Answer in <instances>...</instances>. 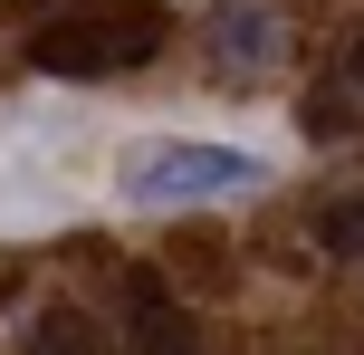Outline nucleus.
Returning <instances> with one entry per match:
<instances>
[{
	"instance_id": "5",
	"label": "nucleus",
	"mask_w": 364,
	"mask_h": 355,
	"mask_svg": "<svg viewBox=\"0 0 364 355\" xmlns=\"http://www.w3.org/2000/svg\"><path fill=\"white\" fill-rule=\"evenodd\" d=\"M316 250H326V260H364V192L316 211Z\"/></svg>"
},
{
	"instance_id": "7",
	"label": "nucleus",
	"mask_w": 364,
	"mask_h": 355,
	"mask_svg": "<svg viewBox=\"0 0 364 355\" xmlns=\"http://www.w3.org/2000/svg\"><path fill=\"white\" fill-rule=\"evenodd\" d=\"M0 298H10V260H0Z\"/></svg>"
},
{
	"instance_id": "3",
	"label": "nucleus",
	"mask_w": 364,
	"mask_h": 355,
	"mask_svg": "<svg viewBox=\"0 0 364 355\" xmlns=\"http://www.w3.org/2000/svg\"><path fill=\"white\" fill-rule=\"evenodd\" d=\"M211 58H220V77L278 68V19L259 10V0H220V10H211Z\"/></svg>"
},
{
	"instance_id": "4",
	"label": "nucleus",
	"mask_w": 364,
	"mask_h": 355,
	"mask_svg": "<svg viewBox=\"0 0 364 355\" xmlns=\"http://www.w3.org/2000/svg\"><path fill=\"white\" fill-rule=\"evenodd\" d=\"M307 125L316 134H364V38H346L326 68V87L307 96Z\"/></svg>"
},
{
	"instance_id": "6",
	"label": "nucleus",
	"mask_w": 364,
	"mask_h": 355,
	"mask_svg": "<svg viewBox=\"0 0 364 355\" xmlns=\"http://www.w3.org/2000/svg\"><path fill=\"white\" fill-rule=\"evenodd\" d=\"M134 337H144V346H182V337H192V327L173 317V298H154V279H134Z\"/></svg>"
},
{
	"instance_id": "2",
	"label": "nucleus",
	"mask_w": 364,
	"mask_h": 355,
	"mask_svg": "<svg viewBox=\"0 0 364 355\" xmlns=\"http://www.w3.org/2000/svg\"><path fill=\"white\" fill-rule=\"evenodd\" d=\"M269 164L240 144H201V134H144L115 154V192L134 211H173V202H220V192H259Z\"/></svg>"
},
{
	"instance_id": "1",
	"label": "nucleus",
	"mask_w": 364,
	"mask_h": 355,
	"mask_svg": "<svg viewBox=\"0 0 364 355\" xmlns=\"http://www.w3.org/2000/svg\"><path fill=\"white\" fill-rule=\"evenodd\" d=\"M154 48H164V10L154 0H77V10H58V19L29 29V68L38 77H77V87L144 68Z\"/></svg>"
}]
</instances>
